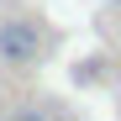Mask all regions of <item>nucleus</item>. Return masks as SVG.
<instances>
[{
  "mask_svg": "<svg viewBox=\"0 0 121 121\" xmlns=\"http://www.w3.org/2000/svg\"><path fill=\"white\" fill-rule=\"evenodd\" d=\"M37 53H42V32H37V21H26V16L0 21V58H5V63H32Z\"/></svg>",
  "mask_w": 121,
  "mask_h": 121,
  "instance_id": "nucleus-1",
  "label": "nucleus"
},
{
  "mask_svg": "<svg viewBox=\"0 0 121 121\" xmlns=\"http://www.w3.org/2000/svg\"><path fill=\"white\" fill-rule=\"evenodd\" d=\"M0 121H48L42 111H11V116H0Z\"/></svg>",
  "mask_w": 121,
  "mask_h": 121,
  "instance_id": "nucleus-2",
  "label": "nucleus"
}]
</instances>
